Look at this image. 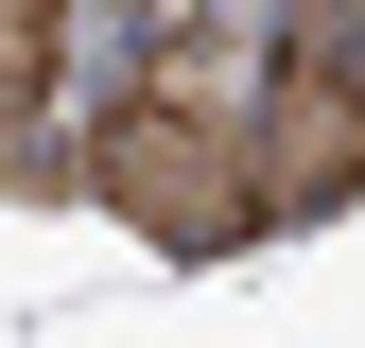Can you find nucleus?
<instances>
[{
    "instance_id": "obj_1",
    "label": "nucleus",
    "mask_w": 365,
    "mask_h": 348,
    "mask_svg": "<svg viewBox=\"0 0 365 348\" xmlns=\"http://www.w3.org/2000/svg\"><path fill=\"white\" fill-rule=\"evenodd\" d=\"M87 192L122 209L140 244H174V261H226V244H261V174H244V140H226L209 105H122L105 140H87Z\"/></svg>"
},
{
    "instance_id": "obj_2",
    "label": "nucleus",
    "mask_w": 365,
    "mask_h": 348,
    "mask_svg": "<svg viewBox=\"0 0 365 348\" xmlns=\"http://www.w3.org/2000/svg\"><path fill=\"white\" fill-rule=\"evenodd\" d=\"M244 174H261V209H348L365 192V53L331 35V0H313V18L279 35V70H261Z\"/></svg>"
},
{
    "instance_id": "obj_3",
    "label": "nucleus",
    "mask_w": 365,
    "mask_h": 348,
    "mask_svg": "<svg viewBox=\"0 0 365 348\" xmlns=\"http://www.w3.org/2000/svg\"><path fill=\"white\" fill-rule=\"evenodd\" d=\"M53 53H70V0H0V192L35 174V105H53Z\"/></svg>"
}]
</instances>
